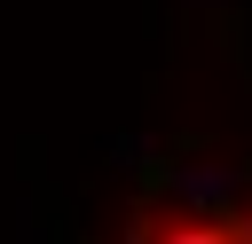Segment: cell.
<instances>
[{
  "instance_id": "obj_1",
  "label": "cell",
  "mask_w": 252,
  "mask_h": 244,
  "mask_svg": "<svg viewBox=\"0 0 252 244\" xmlns=\"http://www.w3.org/2000/svg\"><path fill=\"white\" fill-rule=\"evenodd\" d=\"M150 181H158V189H173V205H181V213H205V220H213V213L252 181V165H150Z\"/></svg>"
},
{
  "instance_id": "obj_2",
  "label": "cell",
  "mask_w": 252,
  "mask_h": 244,
  "mask_svg": "<svg viewBox=\"0 0 252 244\" xmlns=\"http://www.w3.org/2000/svg\"><path fill=\"white\" fill-rule=\"evenodd\" d=\"M158 244H228V213H181V220H165L158 228Z\"/></svg>"
}]
</instances>
